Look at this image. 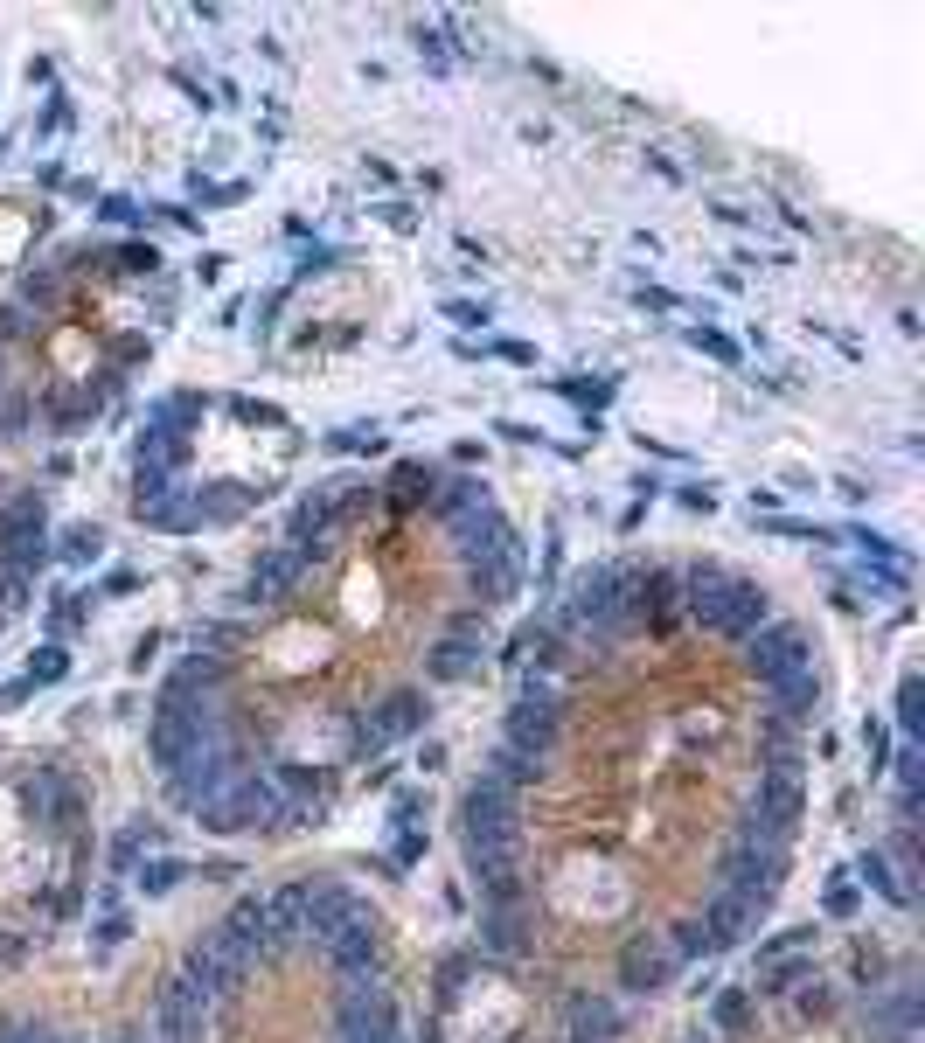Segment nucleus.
Segmentation results:
<instances>
[{
  "label": "nucleus",
  "instance_id": "11",
  "mask_svg": "<svg viewBox=\"0 0 925 1043\" xmlns=\"http://www.w3.org/2000/svg\"><path fill=\"white\" fill-rule=\"evenodd\" d=\"M487 355H501V362H536V348H529V341H494Z\"/></svg>",
  "mask_w": 925,
  "mask_h": 1043
},
{
  "label": "nucleus",
  "instance_id": "1",
  "mask_svg": "<svg viewBox=\"0 0 925 1043\" xmlns=\"http://www.w3.org/2000/svg\"><path fill=\"white\" fill-rule=\"evenodd\" d=\"M682 341H689L696 355H710V362H724V369H738V362H745V348H738V341H731L724 327H710V320H703V327H682Z\"/></svg>",
  "mask_w": 925,
  "mask_h": 1043
},
{
  "label": "nucleus",
  "instance_id": "8",
  "mask_svg": "<svg viewBox=\"0 0 925 1043\" xmlns=\"http://www.w3.org/2000/svg\"><path fill=\"white\" fill-rule=\"evenodd\" d=\"M112 258H126V272H154V265H160L154 244H112Z\"/></svg>",
  "mask_w": 925,
  "mask_h": 1043
},
{
  "label": "nucleus",
  "instance_id": "10",
  "mask_svg": "<svg viewBox=\"0 0 925 1043\" xmlns=\"http://www.w3.org/2000/svg\"><path fill=\"white\" fill-rule=\"evenodd\" d=\"M223 265H230L223 251H202V258H195V279H202V286H223Z\"/></svg>",
  "mask_w": 925,
  "mask_h": 1043
},
{
  "label": "nucleus",
  "instance_id": "6",
  "mask_svg": "<svg viewBox=\"0 0 925 1043\" xmlns=\"http://www.w3.org/2000/svg\"><path fill=\"white\" fill-rule=\"evenodd\" d=\"M251 181H195V202H244Z\"/></svg>",
  "mask_w": 925,
  "mask_h": 1043
},
{
  "label": "nucleus",
  "instance_id": "7",
  "mask_svg": "<svg viewBox=\"0 0 925 1043\" xmlns=\"http://www.w3.org/2000/svg\"><path fill=\"white\" fill-rule=\"evenodd\" d=\"M376 223H383V230H397V237H411V230H418L411 202H376Z\"/></svg>",
  "mask_w": 925,
  "mask_h": 1043
},
{
  "label": "nucleus",
  "instance_id": "12",
  "mask_svg": "<svg viewBox=\"0 0 925 1043\" xmlns=\"http://www.w3.org/2000/svg\"><path fill=\"white\" fill-rule=\"evenodd\" d=\"M0 160H7V140H0Z\"/></svg>",
  "mask_w": 925,
  "mask_h": 1043
},
{
  "label": "nucleus",
  "instance_id": "5",
  "mask_svg": "<svg viewBox=\"0 0 925 1043\" xmlns=\"http://www.w3.org/2000/svg\"><path fill=\"white\" fill-rule=\"evenodd\" d=\"M633 306H640V313H682V293H668V286H633Z\"/></svg>",
  "mask_w": 925,
  "mask_h": 1043
},
{
  "label": "nucleus",
  "instance_id": "3",
  "mask_svg": "<svg viewBox=\"0 0 925 1043\" xmlns=\"http://www.w3.org/2000/svg\"><path fill=\"white\" fill-rule=\"evenodd\" d=\"M550 390H557V397H571V404H592V411H599V404H613V376H606V383H571V376H557Z\"/></svg>",
  "mask_w": 925,
  "mask_h": 1043
},
{
  "label": "nucleus",
  "instance_id": "4",
  "mask_svg": "<svg viewBox=\"0 0 925 1043\" xmlns=\"http://www.w3.org/2000/svg\"><path fill=\"white\" fill-rule=\"evenodd\" d=\"M98 216H105L112 230H133V223H147V216H140V202H126V195H105V202H98Z\"/></svg>",
  "mask_w": 925,
  "mask_h": 1043
},
{
  "label": "nucleus",
  "instance_id": "2",
  "mask_svg": "<svg viewBox=\"0 0 925 1043\" xmlns=\"http://www.w3.org/2000/svg\"><path fill=\"white\" fill-rule=\"evenodd\" d=\"M439 313H446L460 334H473V327H494V299H439Z\"/></svg>",
  "mask_w": 925,
  "mask_h": 1043
},
{
  "label": "nucleus",
  "instance_id": "9",
  "mask_svg": "<svg viewBox=\"0 0 925 1043\" xmlns=\"http://www.w3.org/2000/svg\"><path fill=\"white\" fill-rule=\"evenodd\" d=\"M98 543H105L98 529H70V536H63V557H98Z\"/></svg>",
  "mask_w": 925,
  "mask_h": 1043
}]
</instances>
